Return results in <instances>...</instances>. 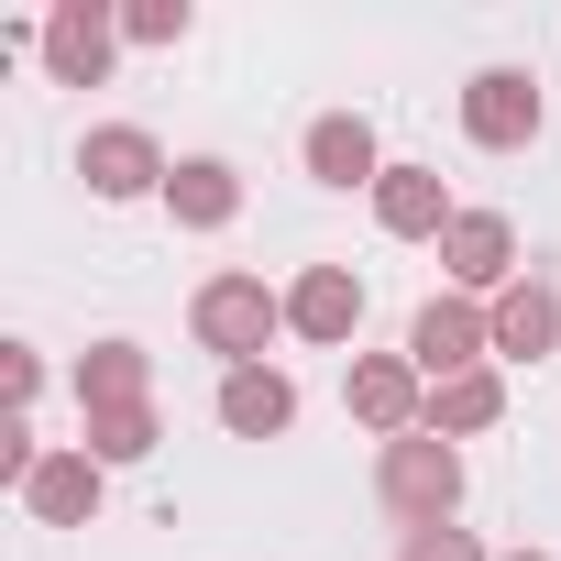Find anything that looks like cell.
Masks as SVG:
<instances>
[{
    "label": "cell",
    "instance_id": "9",
    "mask_svg": "<svg viewBox=\"0 0 561 561\" xmlns=\"http://www.w3.org/2000/svg\"><path fill=\"white\" fill-rule=\"evenodd\" d=\"M100 506H111V462H89L78 440H67V451H45V462H34V484H23V517H34V528H89Z\"/></svg>",
    "mask_w": 561,
    "mask_h": 561
},
{
    "label": "cell",
    "instance_id": "5",
    "mask_svg": "<svg viewBox=\"0 0 561 561\" xmlns=\"http://www.w3.org/2000/svg\"><path fill=\"white\" fill-rule=\"evenodd\" d=\"M440 275H451V298H506L517 287V220L506 209H462L440 231Z\"/></svg>",
    "mask_w": 561,
    "mask_h": 561
},
{
    "label": "cell",
    "instance_id": "12",
    "mask_svg": "<svg viewBox=\"0 0 561 561\" xmlns=\"http://www.w3.org/2000/svg\"><path fill=\"white\" fill-rule=\"evenodd\" d=\"M484 320H495V364H550L561 353V287L550 275H517L506 298H484Z\"/></svg>",
    "mask_w": 561,
    "mask_h": 561
},
{
    "label": "cell",
    "instance_id": "8",
    "mask_svg": "<svg viewBox=\"0 0 561 561\" xmlns=\"http://www.w3.org/2000/svg\"><path fill=\"white\" fill-rule=\"evenodd\" d=\"M484 353H495V320H484V298H430V309L408 320V364H419L430 386L473 375Z\"/></svg>",
    "mask_w": 561,
    "mask_h": 561
},
{
    "label": "cell",
    "instance_id": "16",
    "mask_svg": "<svg viewBox=\"0 0 561 561\" xmlns=\"http://www.w3.org/2000/svg\"><path fill=\"white\" fill-rule=\"evenodd\" d=\"M220 430H231V440H287V430H298V386L275 375V364L220 375Z\"/></svg>",
    "mask_w": 561,
    "mask_h": 561
},
{
    "label": "cell",
    "instance_id": "1",
    "mask_svg": "<svg viewBox=\"0 0 561 561\" xmlns=\"http://www.w3.org/2000/svg\"><path fill=\"white\" fill-rule=\"evenodd\" d=\"M275 331H287V287H264V275H242V264L198 275V298H187V342H198V353H220V375L264 364V342H275Z\"/></svg>",
    "mask_w": 561,
    "mask_h": 561
},
{
    "label": "cell",
    "instance_id": "19",
    "mask_svg": "<svg viewBox=\"0 0 561 561\" xmlns=\"http://www.w3.org/2000/svg\"><path fill=\"white\" fill-rule=\"evenodd\" d=\"M122 45H187V0H133V12H122Z\"/></svg>",
    "mask_w": 561,
    "mask_h": 561
},
{
    "label": "cell",
    "instance_id": "6",
    "mask_svg": "<svg viewBox=\"0 0 561 561\" xmlns=\"http://www.w3.org/2000/svg\"><path fill=\"white\" fill-rule=\"evenodd\" d=\"M34 45H45V78L56 89H100L111 56H122V12H100V0H56Z\"/></svg>",
    "mask_w": 561,
    "mask_h": 561
},
{
    "label": "cell",
    "instance_id": "2",
    "mask_svg": "<svg viewBox=\"0 0 561 561\" xmlns=\"http://www.w3.org/2000/svg\"><path fill=\"white\" fill-rule=\"evenodd\" d=\"M375 495H386V517H408V528H451V517H462V440H440V430L386 440V451H375Z\"/></svg>",
    "mask_w": 561,
    "mask_h": 561
},
{
    "label": "cell",
    "instance_id": "22",
    "mask_svg": "<svg viewBox=\"0 0 561 561\" xmlns=\"http://www.w3.org/2000/svg\"><path fill=\"white\" fill-rule=\"evenodd\" d=\"M495 561H561V550H495Z\"/></svg>",
    "mask_w": 561,
    "mask_h": 561
},
{
    "label": "cell",
    "instance_id": "18",
    "mask_svg": "<svg viewBox=\"0 0 561 561\" xmlns=\"http://www.w3.org/2000/svg\"><path fill=\"white\" fill-rule=\"evenodd\" d=\"M154 440H165V419H154V408H100V419H78V451H89V462H111V473H122V462H144Z\"/></svg>",
    "mask_w": 561,
    "mask_h": 561
},
{
    "label": "cell",
    "instance_id": "21",
    "mask_svg": "<svg viewBox=\"0 0 561 561\" xmlns=\"http://www.w3.org/2000/svg\"><path fill=\"white\" fill-rule=\"evenodd\" d=\"M0 386H12V408H34L45 397V353L34 342H0Z\"/></svg>",
    "mask_w": 561,
    "mask_h": 561
},
{
    "label": "cell",
    "instance_id": "10",
    "mask_svg": "<svg viewBox=\"0 0 561 561\" xmlns=\"http://www.w3.org/2000/svg\"><path fill=\"white\" fill-rule=\"evenodd\" d=\"M287 331L320 342V353H342V342L364 331V275H353V264H298V287H287Z\"/></svg>",
    "mask_w": 561,
    "mask_h": 561
},
{
    "label": "cell",
    "instance_id": "4",
    "mask_svg": "<svg viewBox=\"0 0 561 561\" xmlns=\"http://www.w3.org/2000/svg\"><path fill=\"white\" fill-rule=\"evenodd\" d=\"M462 133L484 154H528L539 144V78L528 67H473L462 78Z\"/></svg>",
    "mask_w": 561,
    "mask_h": 561
},
{
    "label": "cell",
    "instance_id": "13",
    "mask_svg": "<svg viewBox=\"0 0 561 561\" xmlns=\"http://www.w3.org/2000/svg\"><path fill=\"white\" fill-rule=\"evenodd\" d=\"M462 209H451V187H440V165H386L375 176V231L386 242H440Z\"/></svg>",
    "mask_w": 561,
    "mask_h": 561
},
{
    "label": "cell",
    "instance_id": "11",
    "mask_svg": "<svg viewBox=\"0 0 561 561\" xmlns=\"http://www.w3.org/2000/svg\"><path fill=\"white\" fill-rule=\"evenodd\" d=\"M298 165H309L320 187H364V198H375L386 144H375V122H364V111H320V122L298 133Z\"/></svg>",
    "mask_w": 561,
    "mask_h": 561
},
{
    "label": "cell",
    "instance_id": "15",
    "mask_svg": "<svg viewBox=\"0 0 561 561\" xmlns=\"http://www.w3.org/2000/svg\"><path fill=\"white\" fill-rule=\"evenodd\" d=\"M67 397H78V419H100V408H154V353H144V342H89L78 375H67Z\"/></svg>",
    "mask_w": 561,
    "mask_h": 561
},
{
    "label": "cell",
    "instance_id": "14",
    "mask_svg": "<svg viewBox=\"0 0 561 561\" xmlns=\"http://www.w3.org/2000/svg\"><path fill=\"white\" fill-rule=\"evenodd\" d=\"M165 220H176V231H231V220H242V165H231V154H176Z\"/></svg>",
    "mask_w": 561,
    "mask_h": 561
},
{
    "label": "cell",
    "instance_id": "3",
    "mask_svg": "<svg viewBox=\"0 0 561 561\" xmlns=\"http://www.w3.org/2000/svg\"><path fill=\"white\" fill-rule=\"evenodd\" d=\"M342 408H353L375 440H408V430H430V375H419L408 353H353V375H342Z\"/></svg>",
    "mask_w": 561,
    "mask_h": 561
},
{
    "label": "cell",
    "instance_id": "7",
    "mask_svg": "<svg viewBox=\"0 0 561 561\" xmlns=\"http://www.w3.org/2000/svg\"><path fill=\"white\" fill-rule=\"evenodd\" d=\"M78 176H89V198H165V144L144 133V122H100L89 144H78Z\"/></svg>",
    "mask_w": 561,
    "mask_h": 561
},
{
    "label": "cell",
    "instance_id": "17",
    "mask_svg": "<svg viewBox=\"0 0 561 561\" xmlns=\"http://www.w3.org/2000/svg\"><path fill=\"white\" fill-rule=\"evenodd\" d=\"M495 419H506V375H495V364L430 386V430H440V440H473V430H495Z\"/></svg>",
    "mask_w": 561,
    "mask_h": 561
},
{
    "label": "cell",
    "instance_id": "20",
    "mask_svg": "<svg viewBox=\"0 0 561 561\" xmlns=\"http://www.w3.org/2000/svg\"><path fill=\"white\" fill-rule=\"evenodd\" d=\"M397 561H495V550H484L473 528H408V539H397Z\"/></svg>",
    "mask_w": 561,
    "mask_h": 561
}]
</instances>
